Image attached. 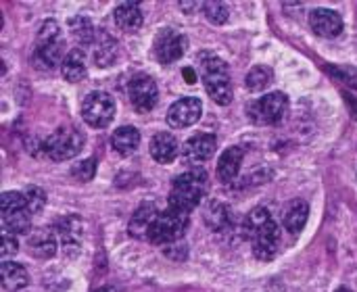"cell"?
I'll return each mask as SVG.
<instances>
[{
	"instance_id": "cell-1",
	"label": "cell",
	"mask_w": 357,
	"mask_h": 292,
	"mask_svg": "<svg viewBox=\"0 0 357 292\" xmlns=\"http://www.w3.org/2000/svg\"><path fill=\"white\" fill-rule=\"evenodd\" d=\"M247 232L253 238V253L261 261H272L280 247V230L270 211L257 207L247 217Z\"/></svg>"
},
{
	"instance_id": "cell-2",
	"label": "cell",
	"mask_w": 357,
	"mask_h": 292,
	"mask_svg": "<svg viewBox=\"0 0 357 292\" xmlns=\"http://www.w3.org/2000/svg\"><path fill=\"white\" fill-rule=\"evenodd\" d=\"M207 186H209V178L203 169H188V171L180 174L172 184L169 207L178 209L182 213L195 211L201 205V201L205 199Z\"/></svg>"
},
{
	"instance_id": "cell-3",
	"label": "cell",
	"mask_w": 357,
	"mask_h": 292,
	"mask_svg": "<svg viewBox=\"0 0 357 292\" xmlns=\"http://www.w3.org/2000/svg\"><path fill=\"white\" fill-rule=\"evenodd\" d=\"M199 65H201V77H203L205 90L211 96V100L222 107L230 105L232 102V82H230L228 65L209 50H203L199 54Z\"/></svg>"
},
{
	"instance_id": "cell-4",
	"label": "cell",
	"mask_w": 357,
	"mask_h": 292,
	"mask_svg": "<svg viewBox=\"0 0 357 292\" xmlns=\"http://www.w3.org/2000/svg\"><path fill=\"white\" fill-rule=\"evenodd\" d=\"M2 226L8 234H25L31 226V213L27 209L25 197L19 192H4L0 197Z\"/></svg>"
},
{
	"instance_id": "cell-5",
	"label": "cell",
	"mask_w": 357,
	"mask_h": 292,
	"mask_svg": "<svg viewBox=\"0 0 357 292\" xmlns=\"http://www.w3.org/2000/svg\"><path fill=\"white\" fill-rule=\"evenodd\" d=\"M188 228V213H182L178 209H167L163 213H159L151 234H149V243L153 245H174L180 243V238L184 236Z\"/></svg>"
},
{
	"instance_id": "cell-6",
	"label": "cell",
	"mask_w": 357,
	"mask_h": 292,
	"mask_svg": "<svg viewBox=\"0 0 357 292\" xmlns=\"http://www.w3.org/2000/svg\"><path fill=\"white\" fill-rule=\"evenodd\" d=\"M82 146H84V136L79 134V130L73 125H63L54 134H50V138L44 142V153L52 161H65L75 157L82 151Z\"/></svg>"
},
{
	"instance_id": "cell-7",
	"label": "cell",
	"mask_w": 357,
	"mask_h": 292,
	"mask_svg": "<svg viewBox=\"0 0 357 292\" xmlns=\"http://www.w3.org/2000/svg\"><path fill=\"white\" fill-rule=\"evenodd\" d=\"M287 107H289V98L282 92H270L259 100L251 102L247 113L255 125H274L280 119H284Z\"/></svg>"
},
{
	"instance_id": "cell-8",
	"label": "cell",
	"mask_w": 357,
	"mask_h": 292,
	"mask_svg": "<svg viewBox=\"0 0 357 292\" xmlns=\"http://www.w3.org/2000/svg\"><path fill=\"white\" fill-rule=\"evenodd\" d=\"M82 117L94 130L107 128L115 117V100H113V96L107 94V92H90L84 98Z\"/></svg>"
},
{
	"instance_id": "cell-9",
	"label": "cell",
	"mask_w": 357,
	"mask_h": 292,
	"mask_svg": "<svg viewBox=\"0 0 357 292\" xmlns=\"http://www.w3.org/2000/svg\"><path fill=\"white\" fill-rule=\"evenodd\" d=\"M186 46H188V40L180 31L163 29L157 36V40H155L153 52H155V56H157L159 63L169 65V63H176L186 52Z\"/></svg>"
},
{
	"instance_id": "cell-10",
	"label": "cell",
	"mask_w": 357,
	"mask_h": 292,
	"mask_svg": "<svg viewBox=\"0 0 357 292\" xmlns=\"http://www.w3.org/2000/svg\"><path fill=\"white\" fill-rule=\"evenodd\" d=\"M128 94H130V100H132L134 109L140 111V113L153 111L155 105H157V100H159V90H157L155 79L149 77V75H144V73L136 75V77L130 82Z\"/></svg>"
},
{
	"instance_id": "cell-11",
	"label": "cell",
	"mask_w": 357,
	"mask_h": 292,
	"mask_svg": "<svg viewBox=\"0 0 357 292\" xmlns=\"http://www.w3.org/2000/svg\"><path fill=\"white\" fill-rule=\"evenodd\" d=\"M203 115V105L199 98L195 96H186V98H180L176 100L169 111H167V123L176 130H182V128H188L192 123H197Z\"/></svg>"
},
{
	"instance_id": "cell-12",
	"label": "cell",
	"mask_w": 357,
	"mask_h": 292,
	"mask_svg": "<svg viewBox=\"0 0 357 292\" xmlns=\"http://www.w3.org/2000/svg\"><path fill=\"white\" fill-rule=\"evenodd\" d=\"M218 148V138L211 134H197L190 140H186L182 157L188 165H203L207 163Z\"/></svg>"
},
{
	"instance_id": "cell-13",
	"label": "cell",
	"mask_w": 357,
	"mask_h": 292,
	"mask_svg": "<svg viewBox=\"0 0 357 292\" xmlns=\"http://www.w3.org/2000/svg\"><path fill=\"white\" fill-rule=\"evenodd\" d=\"M310 25L322 38H337L343 31L341 15L331 8H314L310 13Z\"/></svg>"
},
{
	"instance_id": "cell-14",
	"label": "cell",
	"mask_w": 357,
	"mask_h": 292,
	"mask_svg": "<svg viewBox=\"0 0 357 292\" xmlns=\"http://www.w3.org/2000/svg\"><path fill=\"white\" fill-rule=\"evenodd\" d=\"M157 217H159L157 207H155L153 203H142V205L134 211V215H132V220H130V226H128L130 236H132V238H138V240H149V234H151V230H153Z\"/></svg>"
},
{
	"instance_id": "cell-15",
	"label": "cell",
	"mask_w": 357,
	"mask_h": 292,
	"mask_svg": "<svg viewBox=\"0 0 357 292\" xmlns=\"http://www.w3.org/2000/svg\"><path fill=\"white\" fill-rule=\"evenodd\" d=\"M117 50H119L117 40L109 31L100 29L94 38V63H96V67H100V69L111 67L117 59Z\"/></svg>"
},
{
	"instance_id": "cell-16",
	"label": "cell",
	"mask_w": 357,
	"mask_h": 292,
	"mask_svg": "<svg viewBox=\"0 0 357 292\" xmlns=\"http://www.w3.org/2000/svg\"><path fill=\"white\" fill-rule=\"evenodd\" d=\"M243 159H245V151L241 146H230L222 153L220 161H218V178L224 182V184H230L234 182V178L238 176V169L243 165Z\"/></svg>"
},
{
	"instance_id": "cell-17",
	"label": "cell",
	"mask_w": 357,
	"mask_h": 292,
	"mask_svg": "<svg viewBox=\"0 0 357 292\" xmlns=\"http://www.w3.org/2000/svg\"><path fill=\"white\" fill-rule=\"evenodd\" d=\"M149 151H151V157L157 163L167 165V163H172L178 157V140L172 134H167V132H159V134L153 136Z\"/></svg>"
},
{
	"instance_id": "cell-18",
	"label": "cell",
	"mask_w": 357,
	"mask_h": 292,
	"mask_svg": "<svg viewBox=\"0 0 357 292\" xmlns=\"http://www.w3.org/2000/svg\"><path fill=\"white\" fill-rule=\"evenodd\" d=\"M27 249L31 251L33 257L38 259H52L54 253H56V238L50 230L46 228H40V230H33L31 236L27 238Z\"/></svg>"
},
{
	"instance_id": "cell-19",
	"label": "cell",
	"mask_w": 357,
	"mask_h": 292,
	"mask_svg": "<svg viewBox=\"0 0 357 292\" xmlns=\"http://www.w3.org/2000/svg\"><path fill=\"white\" fill-rule=\"evenodd\" d=\"M113 17H115L117 27L123 31H136L142 25V10L136 2H121L115 8Z\"/></svg>"
},
{
	"instance_id": "cell-20",
	"label": "cell",
	"mask_w": 357,
	"mask_h": 292,
	"mask_svg": "<svg viewBox=\"0 0 357 292\" xmlns=\"http://www.w3.org/2000/svg\"><path fill=\"white\" fill-rule=\"evenodd\" d=\"M205 222L213 232H226L232 226V211L228 205L213 201L205 207Z\"/></svg>"
},
{
	"instance_id": "cell-21",
	"label": "cell",
	"mask_w": 357,
	"mask_h": 292,
	"mask_svg": "<svg viewBox=\"0 0 357 292\" xmlns=\"http://www.w3.org/2000/svg\"><path fill=\"white\" fill-rule=\"evenodd\" d=\"M310 217V205L301 199L293 201L284 211V228L291 234H301Z\"/></svg>"
},
{
	"instance_id": "cell-22",
	"label": "cell",
	"mask_w": 357,
	"mask_h": 292,
	"mask_svg": "<svg viewBox=\"0 0 357 292\" xmlns=\"http://www.w3.org/2000/svg\"><path fill=\"white\" fill-rule=\"evenodd\" d=\"M61 73L67 82H82L86 77V56L79 48H73L65 54L61 63Z\"/></svg>"
},
{
	"instance_id": "cell-23",
	"label": "cell",
	"mask_w": 357,
	"mask_h": 292,
	"mask_svg": "<svg viewBox=\"0 0 357 292\" xmlns=\"http://www.w3.org/2000/svg\"><path fill=\"white\" fill-rule=\"evenodd\" d=\"M0 280H2V286L6 291H21L27 286V272L23 266L15 263V261H2L0 266Z\"/></svg>"
},
{
	"instance_id": "cell-24",
	"label": "cell",
	"mask_w": 357,
	"mask_h": 292,
	"mask_svg": "<svg viewBox=\"0 0 357 292\" xmlns=\"http://www.w3.org/2000/svg\"><path fill=\"white\" fill-rule=\"evenodd\" d=\"M111 144H113V148L117 153L130 155V153H134L140 146V132L136 128H132V125H123V128L113 132Z\"/></svg>"
},
{
	"instance_id": "cell-25",
	"label": "cell",
	"mask_w": 357,
	"mask_h": 292,
	"mask_svg": "<svg viewBox=\"0 0 357 292\" xmlns=\"http://www.w3.org/2000/svg\"><path fill=\"white\" fill-rule=\"evenodd\" d=\"M63 42H48V44H36V63L42 69H50L56 67L59 63H63Z\"/></svg>"
},
{
	"instance_id": "cell-26",
	"label": "cell",
	"mask_w": 357,
	"mask_h": 292,
	"mask_svg": "<svg viewBox=\"0 0 357 292\" xmlns=\"http://www.w3.org/2000/svg\"><path fill=\"white\" fill-rule=\"evenodd\" d=\"M59 232L63 236L65 251H77V247H79V234H82L79 220L77 217H63L59 222Z\"/></svg>"
},
{
	"instance_id": "cell-27",
	"label": "cell",
	"mask_w": 357,
	"mask_h": 292,
	"mask_svg": "<svg viewBox=\"0 0 357 292\" xmlns=\"http://www.w3.org/2000/svg\"><path fill=\"white\" fill-rule=\"evenodd\" d=\"M272 82H274V71L268 65H255L247 73V79H245V84L251 92H264Z\"/></svg>"
},
{
	"instance_id": "cell-28",
	"label": "cell",
	"mask_w": 357,
	"mask_h": 292,
	"mask_svg": "<svg viewBox=\"0 0 357 292\" xmlns=\"http://www.w3.org/2000/svg\"><path fill=\"white\" fill-rule=\"evenodd\" d=\"M69 31H71V36H73L79 44H84V46L94 44L96 33H94V27H92L90 19H86V17H73V19L69 21Z\"/></svg>"
},
{
	"instance_id": "cell-29",
	"label": "cell",
	"mask_w": 357,
	"mask_h": 292,
	"mask_svg": "<svg viewBox=\"0 0 357 292\" xmlns=\"http://www.w3.org/2000/svg\"><path fill=\"white\" fill-rule=\"evenodd\" d=\"M205 17L213 23V25H224L230 17V10L224 2H205L203 4Z\"/></svg>"
},
{
	"instance_id": "cell-30",
	"label": "cell",
	"mask_w": 357,
	"mask_h": 292,
	"mask_svg": "<svg viewBox=\"0 0 357 292\" xmlns=\"http://www.w3.org/2000/svg\"><path fill=\"white\" fill-rule=\"evenodd\" d=\"M23 197H25V203H27V209H29L31 215L40 213L44 209V205H46V192L40 186H29L23 192Z\"/></svg>"
},
{
	"instance_id": "cell-31",
	"label": "cell",
	"mask_w": 357,
	"mask_h": 292,
	"mask_svg": "<svg viewBox=\"0 0 357 292\" xmlns=\"http://www.w3.org/2000/svg\"><path fill=\"white\" fill-rule=\"evenodd\" d=\"M96 171V161L94 159H84L71 167V174L77 182H90Z\"/></svg>"
},
{
	"instance_id": "cell-32",
	"label": "cell",
	"mask_w": 357,
	"mask_h": 292,
	"mask_svg": "<svg viewBox=\"0 0 357 292\" xmlns=\"http://www.w3.org/2000/svg\"><path fill=\"white\" fill-rule=\"evenodd\" d=\"M328 73L335 75L337 79H341L345 86H351L357 88V69L356 67H333V65H326Z\"/></svg>"
},
{
	"instance_id": "cell-33",
	"label": "cell",
	"mask_w": 357,
	"mask_h": 292,
	"mask_svg": "<svg viewBox=\"0 0 357 292\" xmlns=\"http://www.w3.org/2000/svg\"><path fill=\"white\" fill-rule=\"evenodd\" d=\"M17 249H19V243H17V238L13 236V234H8V232H4V236H2V257H10V255H15L17 253Z\"/></svg>"
},
{
	"instance_id": "cell-34",
	"label": "cell",
	"mask_w": 357,
	"mask_h": 292,
	"mask_svg": "<svg viewBox=\"0 0 357 292\" xmlns=\"http://www.w3.org/2000/svg\"><path fill=\"white\" fill-rule=\"evenodd\" d=\"M182 75H184V79H186L188 84H195V82H197V75H195V69H192V67H184V69H182Z\"/></svg>"
},
{
	"instance_id": "cell-35",
	"label": "cell",
	"mask_w": 357,
	"mask_h": 292,
	"mask_svg": "<svg viewBox=\"0 0 357 292\" xmlns=\"http://www.w3.org/2000/svg\"><path fill=\"white\" fill-rule=\"evenodd\" d=\"M345 100H347V105H349V111L354 113V117L357 119V98L349 96V94H345Z\"/></svg>"
},
{
	"instance_id": "cell-36",
	"label": "cell",
	"mask_w": 357,
	"mask_h": 292,
	"mask_svg": "<svg viewBox=\"0 0 357 292\" xmlns=\"http://www.w3.org/2000/svg\"><path fill=\"white\" fill-rule=\"evenodd\" d=\"M94 292H117L113 286H100V289H96Z\"/></svg>"
},
{
	"instance_id": "cell-37",
	"label": "cell",
	"mask_w": 357,
	"mask_h": 292,
	"mask_svg": "<svg viewBox=\"0 0 357 292\" xmlns=\"http://www.w3.org/2000/svg\"><path fill=\"white\" fill-rule=\"evenodd\" d=\"M335 292H351V291H349L347 286H339V289H337V291H335Z\"/></svg>"
}]
</instances>
